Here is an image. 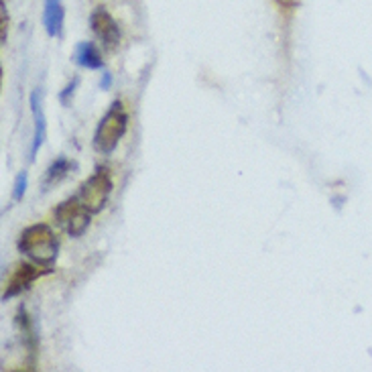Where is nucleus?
<instances>
[{
	"label": "nucleus",
	"mask_w": 372,
	"mask_h": 372,
	"mask_svg": "<svg viewBox=\"0 0 372 372\" xmlns=\"http://www.w3.org/2000/svg\"><path fill=\"white\" fill-rule=\"evenodd\" d=\"M90 216H92V214L80 203L77 196H73V198H69V200H66L64 203H59L57 210H55L57 222L64 224L73 238H80L88 230V226H90Z\"/></svg>",
	"instance_id": "20e7f679"
},
{
	"label": "nucleus",
	"mask_w": 372,
	"mask_h": 372,
	"mask_svg": "<svg viewBox=\"0 0 372 372\" xmlns=\"http://www.w3.org/2000/svg\"><path fill=\"white\" fill-rule=\"evenodd\" d=\"M43 25L49 37H62L64 29V6L62 0H45Z\"/></svg>",
	"instance_id": "6e6552de"
},
{
	"label": "nucleus",
	"mask_w": 372,
	"mask_h": 372,
	"mask_svg": "<svg viewBox=\"0 0 372 372\" xmlns=\"http://www.w3.org/2000/svg\"><path fill=\"white\" fill-rule=\"evenodd\" d=\"M71 169V163H69L66 157H57L55 159V163H51V167L47 171V177H45V187L47 185H51V183H57V181H62L66 175H68V171Z\"/></svg>",
	"instance_id": "9d476101"
},
{
	"label": "nucleus",
	"mask_w": 372,
	"mask_h": 372,
	"mask_svg": "<svg viewBox=\"0 0 372 372\" xmlns=\"http://www.w3.org/2000/svg\"><path fill=\"white\" fill-rule=\"evenodd\" d=\"M27 183H29V177H27V171H21L15 179V187H12V200L15 202H21L25 192H27Z\"/></svg>",
	"instance_id": "9b49d317"
},
{
	"label": "nucleus",
	"mask_w": 372,
	"mask_h": 372,
	"mask_svg": "<svg viewBox=\"0 0 372 372\" xmlns=\"http://www.w3.org/2000/svg\"><path fill=\"white\" fill-rule=\"evenodd\" d=\"M75 84H77V82H71V84H69L68 88H66V92L62 94V102H64V104L68 102L69 94H73V88H75Z\"/></svg>",
	"instance_id": "4468645a"
},
{
	"label": "nucleus",
	"mask_w": 372,
	"mask_h": 372,
	"mask_svg": "<svg viewBox=\"0 0 372 372\" xmlns=\"http://www.w3.org/2000/svg\"><path fill=\"white\" fill-rule=\"evenodd\" d=\"M90 27H92L94 35L100 39L104 45H108V47H114V45L120 41V29H118L116 21H114V19L110 17V12L104 10V8H96V10L92 12V17H90Z\"/></svg>",
	"instance_id": "39448f33"
},
{
	"label": "nucleus",
	"mask_w": 372,
	"mask_h": 372,
	"mask_svg": "<svg viewBox=\"0 0 372 372\" xmlns=\"http://www.w3.org/2000/svg\"><path fill=\"white\" fill-rule=\"evenodd\" d=\"M31 110H33V120H35V133H33V145H31V161L35 159V155L39 153V149L45 142L47 136V122H45V112L41 106V92L35 90L31 94Z\"/></svg>",
	"instance_id": "0eeeda50"
},
{
	"label": "nucleus",
	"mask_w": 372,
	"mask_h": 372,
	"mask_svg": "<svg viewBox=\"0 0 372 372\" xmlns=\"http://www.w3.org/2000/svg\"><path fill=\"white\" fill-rule=\"evenodd\" d=\"M0 21H2V25H0V39L2 41H6V29H8V17H6V8H4V4L0 6Z\"/></svg>",
	"instance_id": "f8f14e48"
},
{
	"label": "nucleus",
	"mask_w": 372,
	"mask_h": 372,
	"mask_svg": "<svg viewBox=\"0 0 372 372\" xmlns=\"http://www.w3.org/2000/svg\"><path fill=\"white\" fill-rule=\"evenodd\" d=\"M73 59L77 66L88 69H102L104 68V59H102V53L98 51V47L90 41H84L75 47V53H73Z\"/></svg>",
	"instance_id": "1a4fd4ad"
},
{
	"label": "nucleus",
	"mask_w": 372,
	"mask_h": 372,
	"mask_svg": "<svg viewBox=\"0 0 372 372\" xmlns=\"http://www.w3.org/2000/svg\"><path fill=\"white\" fill-rule=\"evenodd\" d=\"M57 236L47 224H33L19 238V250L41 267H51L57 259Z\"/></svg>",
	"instance_id": "f257e3e1"
},
{
	"label": "nucleus",
	"mask_w": 372,
	"mask_h": 372,
	"mask_svg": "<svg viewBox=\"0 0 372 372\" xmlns=\"http://www.w3.org/2000/svg\"><path fill=\"white\" fill-rule=\"evenodd\" d=\"M110 194H112L110 173H108V169H104V167H98L96 173L88 181L82 183L77 200L90 214H98V212H102V207L106 205V202H108Z\"/></svg>",
	"instance_id": "7ed1b4c3"
},
{
	"label": "nucleus",
	"mask_w": 372,
	"mask_h": 372,
	"mask_svg": "<svg viewBox=\"0 0 372 372\" xmlns=\"http://www.w3.org/2000/svg\"><path fill=\"white\" fill-rule=\"evenodd\" d=\"M127 127H129V116H127L124 104L116 100L108 108V112L104 114V118H102L96 133H94L96 151H100L104 155L112 153L118 147L122 135L127 133Z\"/></svg>",
	"instance_id": "f03ea898"
},
{
	"label": "nucleus",
	"mask_w": 372,
	"mask_h": 372,
	"mask_svg": "<svg viewBox=\"0 0 372 372\" xmlns=\"http://www.w3.org/2000/svg\"><path fill=\"white\" fill-rule=\"evenodd\" d=\"M100 86L104 88V90H108V88L112 86V75H110V73H104V75H102Z\"/></svg>",
	"instance_id": "ddd939ff"
},
{
	"label": "nucleus",
	"mask_w": 372,
	"mask_h": 372,
	"mask_svg": "<svg viewBox=\"0 0 372 372\" xmlns=\"http://www.w3.org/2000/svg\"><path fill=\"white\" fill-rule=\"evenodd\" d=\"M37 277H41V271L35 269L33 265H29V263L17 265L12 275L8 277L6 285H4V295H2L4 301L10 299V297H15V295H19V293L25 291V289H29V285L33 283Z\"/></svg>",
	"instance_id": "423d86ee"
}]
</instances>
